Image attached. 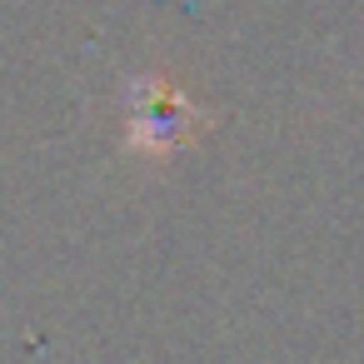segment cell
<instances>
[{
	"mask_svg": "<svg viewBox=\"0 0 364 364\" xmlns=\"http://www.w3.org/2000/svg\"><path fill=\"white\" fill-rule=\"evenodd\" d=\"M210 125H215V110L200 105L165 70L135 75L125 90V150H135V155L165 160V155L195 145Z\"/></svg>",
	"mask_w": 364,
	"mask_h": 364,
	"instance_id": "6da1fadb",
	"label": "cell"
}]
</instances>
